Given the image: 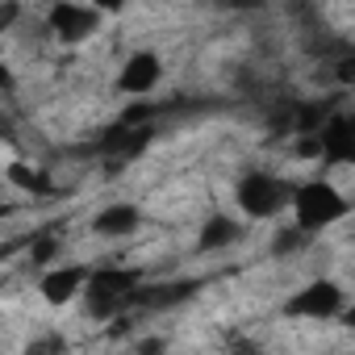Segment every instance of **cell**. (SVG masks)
I'll return each instance as SVG.
<instances>
[{"mask_svg":"<svg viewBox=\"0 0 355 355\" xmlns=\"http://www.w3.org/2000/svg\"><path fill=\"white\" fill-rule=\"evenodd\" d=\"M288 205H293V226H297V230H305L309 239H313V234H322L326 226H334V222H343V218L351 214V201H347L330 180L297 184Z\"/></svg>","mask_w":355,"mask_h":355,"instance_id":"6da1fadb","label":"cell"},{"mask_svg":"<svg viewBox=\"0 0 355 355\" xmlns=\"http://www.w3.org/2000/svg\"><path fill=\"white\" fill-rule=\"evenodd\" d=\"M142 280H146V276H142L138 268H88V280H84V293H88L84 309H88V318H96V322H117V318L125 313L130 293H134Z\"/></svg>","mask_w":355,"mask_h":355,"instance_id":"7a4b0ae2","label":"cell"},{"mask_svg":"<svg viewBox=\"0 0 355 355\" xmlns=\"http://www.w3.org/2000/svg\"><path fill=\"white\" fill-rule=\"evenodd\" d=\"M293 180H284V175H276V171H247L243 180H239V189H234V201H239V209L247 214V218H255V222H268V218H276V214H284L288 209V201H293Z\"/></svg>","mask_w":355,"mask_h":355,"instance_id":"3957f363","label":"cell"},{"mask_svg":"<svg viewBox=\"0 0 355 355\" xmlns=\"http://www.w3.org/2000/svg\"><path fill=\"white\" fill-rule=\"evenodd\" d=\"M105 13L92 9V5H71V0H59V5L46 13V26L59 42H88L96 30H101Z\"/></svg>","mask_w":355,"mask_h":355,"instance_id":"277c9868","label":"cell"},{"mask_svg":"<svg viewBox=\"0 0 355 355\" xmlns=\"http://www.w3.org/2000/svg\"><path fill=\"white\" fill-rule=\"evenodd\" d=\"M284 309H288L293 318H318V322H326V318H338V313L347 309V293H343L334 280H313V284H305Z\"/></svg>","mask_w":355,"mask_h":355,"instance_id":"5b68a950","label":"cell"},{"mask_svg":"<svg viewBox=\"0 0 355 355\" xmlns=\"http://www.w3.org/2000/svg\"><path fill=\"white\" fill-rule=\"evenodd\" d=\"M197 293V280H155V284H138L125 301V313L138 309V313H159V309H171V305H180Z\"/></svg>","mask_w":355,"mask_h":355,"instance_id":"8992f818","label":"cell"},{"mask_svg":"<svg viewBox=\"0 0 355 355\" xmlns=\"http://www.w3.org/2000/svg\"><path fill=\"white\" fill-rule=\"evenodd\" d=\"M159 80H163V59H159L155 51H134V55L121 63V71H117V92H125V96H146V92L159 88Z\"/></svg>","mask_w":355,"mask_h":355,"instance_id":"52a82bcc","label":"cell"},{"mask_svg":"<svg viewBox=\"0 0 355 355\" xmlns=\"http://www.w3.org/2000/svg\"><path fill=\"white\" fill-rule=\"evenodd\" d=\"M318 150L326 163H351L355 159V134H351V117L347 113H330L318 130Z\"/></svg>","mask_w":355,"mask_h":355,"instance_id":"ba28073f","label":"cell"},{"mask_svg":"<svg viewBox=\"0 0 355 355\" xmlns=\"http://www.w3.org/2000/svg\"><path fill=\"white\" fill-rule=\"evenodd\" d=\"M84 280H88V268L63 263V268H46L42 280H38V288H42V297L51 305H67V301H76L84 293Z\"/></svg>","mask_w":355,"mask_h":355,"instance_id":"9c48e42d","label":"cell"},{"mask_svg":"<svg viewBox=\"0 0 355 355\" xmlns=\"http://www.w3.org/2000/svg\"><path fill=\"white\" fill-rule=\"evenodd\" d=\"M150 138H155V125H150V121H146V125H125V121H117L113 130H105L101 155H109V159H134L138 150H146Z\"/></svg>","mask_w":355,"mask_h":355,"instance_id":"30bf717a","label":"cell"},{"mask_svg":"<svg viewBox=\"0 0 355 355\" xmlns=\"http://www.w3.org/2000/svg\"><path fill=\"white\" fill-rule=\"evenodd\" d=\"M138 222H142V209L134 201H113V205H105L92 218V234H101V239H125V234L138 230Z\"/></svg>","mask_w":355,"mask_h":355,"instance_id":"8fae6325","label":"cell"},{"mask_svg":"<svg viewBox=\"0 0 355 355\" xmlns=\"http://www.w3.org/2000/svg\"><path fill=\"white\" fill-rule=\"evenodd\" d=\"M243 239V226L230 218V214H214L205 226H201V239H197V251L209 255V251H222V247H234Z\"/></svg>","mask_w":355,"mask_h":355,"instance_id":"7c38bea8","label":"cell"},{"mask_svg":"<svg viewBox=\"0 0 355 355\" xmlns=\"http://www.w3.org/2000/svg\"><path fill=\"white\" fill-rule=\"evenodd\" d=\"M313 239L305 234V230H297V226H284V230H276V239H272V255H297V251H305Z\"/></svg>","mask_w":355,"mask_h":355,"instance_id":"4fadbf2b","label":"cell"},{"mask_svg":"<svg viewBox=\"0 0 355 355\" xmlns=\"http://www.w3.org/2000/svg\"><path fill=\"white\" fill-rule=\"evenodd\" d=\"M55 255H59V239H55V230H38L34 243H30V259H34L38 268H55Z\"/></svg>","mask_w":355,"mask_h":355,"instance_id":"5bb4252c","label":"cell"},{"mask_svg":"<svg viewBox=\"0 0 355 355\" xmlns=\"http://www.w3.org/2000/svg\"><path fill=\"white\" fill-rule=\"evenodd\" d=\"M9 180H13L17 189H26V193H46V189H51V180H46V175H38L30 163H13V167H9Z\"/></svg>","mask_w":355,"mask_h":355,"instance_id":"9a60e30c","label":"cell"},{"mask_svg":"<svg viewBox=\"0 0 355 355\" xmlns=\"http://www.w3.org/2000/svg\"><path fill=\"white\" fill-rule=\"evenodd\" d=\"M67 347H63V338L59 334H42V338H34L30 347H26V355H63Z\"/></svg>","mask_w":355,"mask_h":355,"instance_id":"2e32d148","label":"cell"},{"mask_svg":"<svg viewBox=\"0 0 355 355\" xmlns=\"http://www.w3.org/2000/svg\"><path fill=\"white\" fill-rule=\"evenodd\" d=\"M21 17V5H0V34H9V26Z\"/></svg>","mask_w":355,"mask_h":355,"instance_id":"e0dca14e","label":"cell"},{"mask_svg":"<svg viewBox=\"0 0 355 355\" xmlns=\"http://www.w3.org/2000/svg\"><path fill=\"white\" fill-rule=\"evenodd\" d=\"M17 214V205H9V201H0V222H9Z\"/></svg>","mask_w":355,"mask_h":355,"instance_id":"ac0fdd59","label":"cell"},{"mask_svg":"<svg viewBox=\"0 0 355 355\" xmlns=\"http://www.w3.org/2000/svg\"><path fill=\"white\" fill-rule=\"evenodd\" d=\"M142 355H163V343H142Z\"/></svg>","mask_w":355,"mask_h":355,"instance_id":"d6986e66","label":"cell"}]
</instances>
